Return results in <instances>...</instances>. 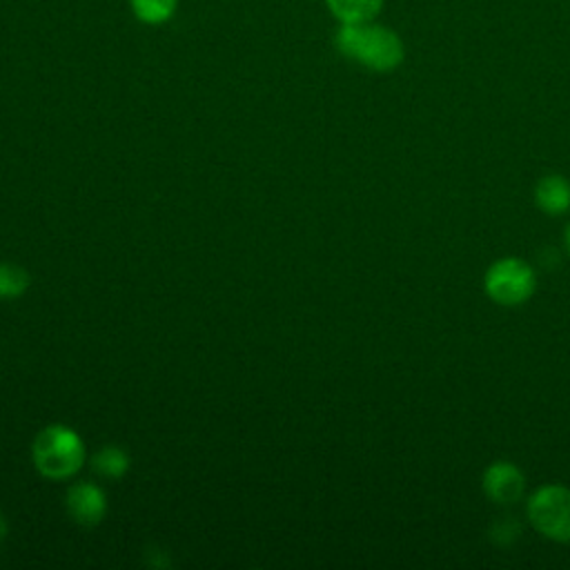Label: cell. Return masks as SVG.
Here are the masks:
<instances>
[{"mask_svg":"<svg viewBox=\"0 0 570 570\" xmlns=\"http://www.w3.org/2000/svg\"><path fill=\"white\" fill-rule=\"evenodd\" d=\"M334 45L347 60L376 73L394 71L405 60V45L401 36L374 20L338 24Z\"/></svg>","mask_w":570,"mask_h":570,"instance_id":"cell-1","label":"cell"},{"mask_svg":"<svg viewBox=\"0 0 570 570\" xmlns=\"http://www.w3.org/2000/svg\"><path fill=\"white\" fill-rule=\"evenodd\" d=\"M36 470L51 479H69L85 463V445L82 439L67 425H49L45 428L31 448Z\"/></svg>","mask_w":570,"mask_h":570,"instance_id":"cell-2","label":"cell"},{"mask_svg":"<svg viewBox=\"0 0 570 570\" xmlns=\"http://www.w3.org/2000/svg\"><path fill=\"white\" fill-rule=\"evenodd\" d=\"M483 289L490 301H494L501 307H517L523 305L537 289V276L530 263L523 258H499L494 261L485 276H483Z\"/></svg>","mask_w":570,"mask_h":570,"instance_id":"cell-3","label":"cell"},{"mask_svg":"<svg viewBox=\"0 0 570 570\" xmlns=\"http://www.w3.org/2000/svg\"><path fill=\"white\" fill-rule=\"evenodd\" d=\"M532 528L557 543H570V488L550 483L534 490L528 499Z\"/></svg>","mask_w":570,"mask_h":570,"instance_id":"cell-4","label":"cell"},{"mask_svg":"<svg viewBox=\"0 0 570 570\" xmlns=\"http://www.w3.org/2000/svg\"><path fill=\"white\" fill-rule=\"evenodd\" d=\"M481 488L492 503L512 505L525 492V476L512 461H494L483 470Z\"/></svg>","mask_w":570,"mask_h":570,"instance_id":"cell-5","label":"cell"},{"mask_svg":"<svg viewBox=\"0 0 570 570\" xmlns=\"http://www.w3.org/2000/svg\"><path fill=\"white\" fill-rule=\"evenodd\" d=\"M67 512L80 525L100 523L107 512L105 492L89 481L73 483L67 492Z\"/></svg>","mask_w":570,"mask_h":570,"instance_id":"cell-6","label":"cell"},{"mask_svg":"<svg viewBox=\"0 0 570 570\" xmlns=\"http://www.w3.org/2000/svg\"><path fill=\"white\" fill-rule=\"evenodd\" d=\"M534 200L548 216H561L570 209V180L561 174H548L539 178L534 187Z\"/></svg>","mask_w":570,"mask_h":570,"instance_id":"cell-7","label":"cell"},{"mask_svg":"<svg viewBox=\"0 0 570 570\" xmlns=\"http://www.w3.org/2000/svg\"><path fill=\"white\" fill-rule=\"evenodd\" d=\"M385 0H325L327 11L338 20V24L347 22H367L374 20Z\"/></svg>","mask_w":570,"mask_h":570,"instance_id":"cell-8","label":"cell"},{"mask_svg":"<svg viewBox=\"0 0 570 570\" xmlns=\"http://www.w3.org/2000/svg\"><path fill=\"white\" fill-rule=\"evenodd\" d=\"M129 9L138 22L160 27L174 18L178 0H129Z\"/></svg>","mask_w":570,"mask_h":570,"instance_id":"cell-9","label":"cell"},{"mask_svg":"<svg viewBox=\"0 0 570 570\" xmlns=\"http://www.w3.org/2000/svg\"><path fill=\"white\" fill-rule=\"evenodd\" d=\"M91 465H94V472H98L105 479H120L129 468V456L125 454V450L116 445H107L91 459Z\"/></svg>","mask_w":570,"mask_h":570,"instance_id":"cell-10","label":"cell"},{"mask_svg":"<svg viewBox=\"0 0 570 570\" xmlns=\"http://www.w3.org/2000/svg\"><path fill=\"white\" fill-rule=\"evenodd\" d=\"M29 287V274L16 263H0V298H18Z\"/></svg>","mask_w":570,"mask_h":570,"instance_id":"cell-11","label":"cell"},{"mask_svg":"<svg viewBox=\"0 0 570 570\" xmlns=\"http://www.w3.org/2000/svg\"><path fill=\"white\" fill-rule=\"evenodd\" d=\"M7 528H9V525H7V519H4V514L0 512V541L7 537Z\"/></svg>","mask_w":570,"mask_h":570,"instance_id":"cell-12","label":"cell"},{"mask_svg":"<svg viewBox=\"0 0 570 570\" xmlns=\"http://www.w3.org/2000/svg\"><path fill=\"white\" fill-rule=\"evenodd\" d=\"M566 247H568V252H570V223H568V227H566Z\"/></svg>","mask_w":570,"mask_h":570,"instance_id":"cell-13","label":"cell"}]
</instances>
